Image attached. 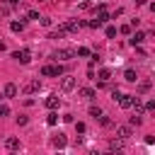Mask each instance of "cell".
Returning a JSON list of instances; mask_svg holds the SVG:
<instances>
[{
  "mask_svg": "<svg viewBox=\"0 0 155 155\" xmlns=\"http://www.w3.org/2000/svg\"><path fill=\"white\" fill-rule=\"evenodd\" d=\"M107 36L114 39V36H116V27H107Z\"/></svg>",
  "mask_w": 155,
  "mask_h": 155,
  "instance_id": "484cf974",
  "label": "cell"
},
{
  "mask_svg": "<svg viewBox=\"0 0 155 155\" xmlns=\"http://www.w3.org/2000/svg\"><path fill=\"white\" fill-rule=\"evenodd\" d=\"M39 2H44V0H39Z\"/></svg>",
  "mask_w": 155,
  "mask_h": 155,
  "instance_id": "4dcf8cb0",
  "label": "cell"
},
{
  "mask_svg": "<svg viewBox=\"0 0 155 155\" xmlns=\"http://www.w3.org/2000/svg\"><path fill=\"white\" fill-rule=\"evenodd\" d=\"M12 58H17L19 63H29V61H31V53H29L27 48H22V51H15V53H12Z\"/></svg>",
  "mask_w": 155,
  "mask_h": 155,
  "instance_id": "5b68a950",
  "label": "cell"
},
{
  "mask_svg": "<svg viewBox=\"0 0 155 155\" xmlns=\"http://www.w3.org/2000/svg\"><path fill=\"white\" fill-rule=\"evenodd\" d=\"M7 114H10V109H7L5 104H0V116H7Z\"/></svg>",
  "mask_w": 155,
  "mask_h": 155,
  "instance_id": "83f0119b",
  "label": "cell"
},
{
  "mask_svg": "<svg viewBox=\"0 0 155 155\" xmlns=\"http://www.w3.org/2000/svg\"><path fill=\"white\" fill-rule=\"evenodd\" d=\"M39 90H41V82H39V80H29V82L22 87L24 94H34V92H39Z\"/></svg>",
  "mask_w": 155,
  "mask_h": 155,
  "instance_id": "277c9868",
  "label": "cell"
},
{
  "mask_svg": "<svg viewBox=\"0 0 155 155\" xmlns=\"http://www.w3.org/2000/svg\"><path fill=\"white\" fill-rule=\"evenodd\" d=\"M5 148H7V150H19V138L10 136V138L5 140Z\"/></svg>",
  "mask_w": 155,
  "mask_h": 155,
  "instance_id": "9c48e42d",
  "label": "cell"
},
{
  "mask_svg": "<svg viewBox=\"0 0 155 155\" xmlns=\"http://www.w3.org/2000/svg\"><path fill=\"white\" fill-rule=\"evenodd\" d=\"M131 109H133V114H143V111H145V104H143V102H140V99L136 97V99H133V107H131Z\"/></svg>",
  "mask_w": 155,
  "mask_h": 155,
  "instance_id": "7c38bea8",
  "label": "cell"
},
{
  "mask_svg": "<svg viewBox=\"0 0 155 155\" xmlns=\"http://www.w3.org/2000/svg\"><path fill=\"white\" fill-rule=\"evenodd\" d=\"M90 116L99 119V116H102V109H99V107H90Z\"/></svg>",
  "mask_w": 155,
  "mask_h": 155,
  "instance_id": "7402d4cb",
  "label": "cell"
},
{
  "mask_svg": "<svg viewBox=\"0 0 155 155\" xmlns=\"http://www.w3.org/2000/svg\"><path fill=\"white\" fill-rule=\"evenodd\" d=\"M75 131L78 133H85V124H75Z\"/></svg>",
  "mask_w": 155,
  "mask_h": 155,
  "instance_id": "f546056e",
  "label": "cell"
},
{
  "mask_svg": "<svg viewBox=\"0 0 155 155\" xmlns=\"http://www.w3.org/2000/svg\"><path fill=\"white\" fill-rule=\"evenodd\" d=\"M80 97H82V99H94V90H92V87H82V90H80Z\"/></svg>",
  "mask_w": 155,
  "mask_h": 155,
  "instance_id": "5bb4252c",
  "label": "cell"
},
{
  "mask_svg": "<svg viewBox=\"0 0 155 155\" xmlns=\"http://www.w3.org/2000/svg\"><path fill=\"white\" fill-rule=\"evenodd\" d=\"M65 143H68V140H65L63 133H58V136L53 138V148H65Z\"/></svg>",
  "mask_w": 155,
  "mask_h": 155,
  "instance_id": "2e32d148",
  "label": "cell"
},
{
  "mask_svg": "<svg viewBox=\"0 0 155 155\" xmlns=\"http://www.w3.org/2000/svg\"><path fill=\"white\" fill-rule=\"evenodd\" d=\"M116 133H119V138H124V140H126V138L131 136V126H119V128H116Z\"/></svg>",
  "mask_w": 155,
  "mask_h": 155,
  "instance_id": "9a60e30c",
  "label": "cell"
},
{
  "mask_svg": "<svg viewBox=\"0 0 155 155\" xmlns=\"http://www.w3.org/2000/svg\"><path fill=\"white\" fill-rule=\"evenodd\" d=\"M75 56H82V58H85V56H90V48H85V46H80V48L75 51Z\"/></svg>",
  "mask_w": 155,
  "mask_h": 155,
  "instance_id": "cb8c5ba5",
  "label": "cell"
},
{
  "mask_svg": "<svg viewBox=\"0 0 155 155\" xmlns=\"http://www.w3.org/2000/svg\"><path fill=\"white\" fill-rule=\"evenodd\" d=\"M145 111H155V99H150V102L145 104Z\"/></svg>",
  "mask_w": 155,
  "mask_h": 155,
  "instance_id": "4316f807",
  "label": "cell"
},
{
  "mask_svg": "<svg viewBox=\"0 0 155 155\" xmlns=\"http://www.w3.org/2000/svg\"><path fill=\"white\" fill-rule=\"evenodd\" d=\"M121 34H131V24H124L121 27Z\"/></svg>",
  "mask_w": 155,
  "mask_h": 155,
  "instance_id": "f1b7e54d",
  "label": "cell"
},
{
  "mask_svg": "<svg viewBox=\"0 0 155 155\" xmlns=\"http://www.w3.org/2000/svg\"><path fill=\"white\" fill-rule=\"evenodd\" d=\"M61 90H63V92L75 90V78H73V75H63V78H61Z\"/></svg>",
  "mask_w": 155,
  "mask_h": 155,
  "instance_id": "3957f363",
  "label": "cell"
},
{
  "mask_svg": "<svg viewBox=\"0 0 155 155\" xmlns=\"http://www.w3.org/2000/svg\"><path fill=\"white\" fill-rule=\"evenodd\" d=\"M58 104H61V99H58L56 94H48V97H46V107H48V109H58Z\"/></svg>",
  "mask_w": 155,
  "mask_h": 155,
  "instance_id": "30bf717a",
  "label": "cell"
},
{
  "mask_svg": "<svg viewBox=\"0 0 155 155\" xmlns=\"http://www.w3.org/2000/svg\"><path fill=\"white\" fill-rule=\"evenodd\" d=\"M140 124H143L140 114H133V116H131V126H140Z\"/></svg>",
  "mask_w": 155,
  "mask_h": 155,
  "instance_id": "603a6c76",
  "label": "cell"
},
{
  "mask_svg": "<svg viewBox=\"0 0 155 155\" xmlns=\"http://www.w3.org/2000/svg\"><path fill=\"white\" fill-rule=\"evenodd\" d=\"M133 99H136L133 94H121V97H119V104H121L124 109H131V107H133Z\"/></svg>",
  "mask_w": 155,
  "mask_h": 155,
  "instance_id": "8992f818",
  "label": "cell"
},
{
  "mask_svg": "<svg viewBox=\"0 0 155 155\" xmlns=\"http://www.w3.org/2000/svg\"><path fill=\"white\" fill-rule=\"evenodd\" d=\"M109 148H111V150H121V148H124V138H119V140H111V143H109Z\"/></svg>",
  "mask_w": 155,
  "mask_h": 155,
  "instance_id": "d6986e66",
  "label": "cell"
},
{
  "mask_svg": "<svg viewBox=\"0 0 155 155\" xmlns=\"http://www.w3.org/2000/svg\"><path fill=\"white\" fill-rule=\"evenodd\" d=\"M109 78H111V70H109V68H102V70H99V80H102V82H107Z\"/></svg>",
  "mask_w": 155,
  "mask_h": 155,
  "instance_id": "e0dca14e",
  "label": "cell"
},
{
  "mask_svg": "<svg viewBox=\"0 0 155 155\" xmlns=\"http://www.w3.org/2000/svg\"><path fill=\"white\" fill-rule=\"evenodd\" d=\"M150 85H153L150 80H140V82H138V92H148V90H150Z\"/></svg>",
  "mask_w": 155,
  "mask_h": 155,
  "instance_id": "ac0fdd59",
  "label": "cell"
},
{
  "mask_svg": "<svg viewBox=\"0 0 155 155\" xmlns=\"http://www.w3.org/2000/svg\"><path fill=\"white\" fill-rule=\"evenodd\" d=\"M80 27H82V22H73V19H70V22H65L61 29H63V31H78Z\"/></svg>",
  "mask_w": 155,
  "mask_h": 155,
  "instance_id": "ba28073f",
  "label": "cell"
},
{
  "mask_svg": "<svg viewBox=\"0 0 155 155\" xmlns=\"http://www.w3.org/2000/svg\"><path fill=\"white\" fill-rule=\"evenodd\" d=\"M124 80H126V82H136V80H138V75H136V70H133V68H128V70L124 73Z\"/></svg>",
  "mask_w": 155,
  "mask_h": 155,
  "instance_id": "4fadbf2b",
  "label": "cell"
},
{
  "mask_svg": "<svg viewBox=\"0 0 155 155\" xmlns=\"http://www.w3.org/2000/svg\"><path fill=\"white\" fill-rule=\"evenodd\" d=\"M75 56V51L73 48H56V53H53V58L56 61H70Z\"/></svg>",
  "mask_w": 155,
  "mask_h": 155,
  "instance_id": "6da1fadb",
  "label": "cell"
},
{
  "mask_svg": "<svg viewBox=\"0 0 155 155\" xmlns=\"http://www.w3.org/2000/svg\"><path fill=\"white\" fill-rule=\"evenodd\" d=\"M56 121H58V114H53V111H51V114L46 116V124H48V126H56Z\"/></svg>",
  "mask_w": 155,
  "mask_h": 155,
  "instance_id": "44dd1931",
  "label": "cell"
},
{
  "mask_svg": "<svg viewBox=\"0 0 155 155\" xmlns=\"http://www.w3.org/2000/svg\"><path fill=\"white\" fill-rule=\"evenodd\" d=\"M10 29H12V31H24V22H12Z\"/></svg>",
  "mask_w": 155,
  "mask_h": 155,
  "instance_id": "ffe728a7",
  "label": "cell"
},
{
  "mask_svg": "<svg viewBox=\"0 0 155 155\" xmlns=\"http://www.w3.org/2000/svg\"><path fill=\"white\" fill-rule=\"evenodd\" d=\"M2 94H5V97H17V85H15V82H7V85L2 87Z\"/></svg>",
  "mask_w": 155,
  "mask_h": 155,
  "instance_id": "52a82bcc",
  "label": "cell"
},
{
  "mask_svg": "<svg viewBox=\"0 0 155 155\" xmlns=\"http://www.w3.org/2000/svg\"><path fill=\"white\" fill-rule=\"evenodd\" d=\"M143 41H145V34H143V31H136V34L131 36V44H133V46H140Z\"/></svg>",
  "mask_w": 155,
  "mask_h": 155,
  "instance_id": "8fae6325",
  "label": "cell"
},
{
  "mask_svg": "<svg viewBox=\"0 0 155 155\" xmlns=\"http://www.w3.org/2000/svg\"><path fill=\"white\" fill-rule=\"evenodd\" d=\"M61 73H63L61 65H44L41 68V75H46V78H58Z\"/></svg>",
  "mask_w": 155,
  "mask_h": 155,
  "instance_id": "7a4b0ae2",
  "label": "cell"
},
{
  "mask_svg": "<svg viewBox=\"0 0 155 155\" xmlns=\"http://www.w3.org/2000/svg\"><path fill=\"white\" fill-rule=\"evenodd\" d=\"M27 17H29V19H36V22H39V19H41V17H39V12H36V10H29V12H27Z\"/></svg>",
  "mask_w": 155,
  "mask_h": 155,
  "instance_id": "d4e9b609",
  "label": "cell"
}]
</instances>
